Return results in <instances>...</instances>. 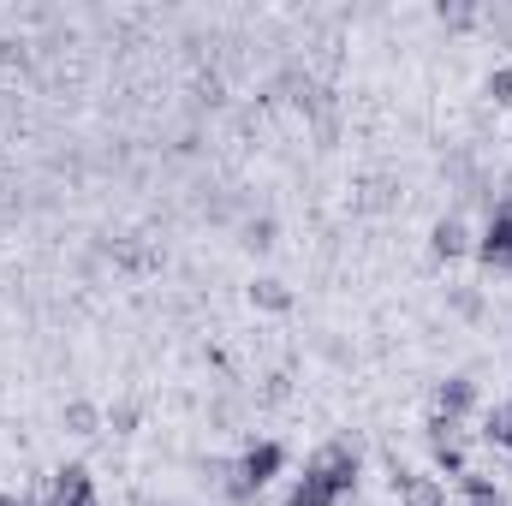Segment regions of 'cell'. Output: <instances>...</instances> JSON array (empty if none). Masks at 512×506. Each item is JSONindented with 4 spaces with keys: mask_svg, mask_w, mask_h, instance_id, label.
I'll return each mask as SVG.
<instances>
[{
    "mask_svg": "<svg viewBox=\"0 0 512 506\" xmlns=\"http://www.w3.org/2000/svg\"><path fill=\"white\" fill-rule=\"evenodd\" d=\"M423 441H429L435 471H447V477H465V471H471V465H465V423L429 411V417H423Z\"/></svg>",
    "mask_w": 512,
    "mask_h": 506,
    "instance_id": "obj_1",
    "label": "cell"
},
{
    "mask_svg": "<svg viewBox=\"0 0 512 506\" xmlns=\"http://www.w3.org/2000/svg\"><path fill=\"white\" fill-rule=\"evenodd\" d=\"M310 471H316L340 501H346V495H358V471H364V459H358V447H352V441H328V447H316Z\"/></svg>",
    "mask_w": 512,
    "mask_h": 506,
    "instance_id": "obj_2",
    "label": "cell"
},
{
    "mask_svg": "<svg viewBox=\"0 0 512 506\" xmlns=\"http://www.w3.org/2000/svg\"><path fill=\"white\" fill-rule=\"evenodd\" d=\"M471 256H477L489 274H507L512 268V209L507 203H489V221H483V233H477Z\"/></svg>",
    "mask_w": 512,
    "mask_h": 506,
    "instance_id": "obj_3",
    "label": "cell"
},
{
    "mask_svg": "<svg viewBox=\"0 0 512 506\" xmlns=\"http://www.w3.org/2000/svg\"><path fill=\"white\" fill-rule=\"evenodd\" d=\"M233 471H239V483H245V489L262 495V489L286 471V447H280V441H251V447L233 459Z\"/></svg>",
    "mask_w": 512,
    "mask_h": 506,
    "instance_id": "obj_4",
    "label": "cell"
},
{
    "mask_svg": "<svg viewBox=\"0 0 512 506\" xmlns=\"http://www.w3.org/2000/svg\"><path fill=\"white\" fill-rule=\"evenodd\" d=\"M471 245H477V233L465 227V215H441L429 227V256L435 262H459V256H471Z\"/></svg>",
    "mask_w": 512,
    "mask_h": 506,
    "instance_id": "obj_5",
    "label": "cell"
},
{
    "mask_svg": "<svg viewBox=\"0 0 512 506\" xmlns=\"http://www.w3.org/2000/svg\"><path fill=\"white\" fill-rule=\"evenodd\" d=\"M435 411H441V417H453V423H465V417L477 411V381H471V376L435 381Z\"/></svg>",
    "mask_w": 512,
    "mask_h": 506,
    "instance_id": "obj_6",
    "label": "cell"
},
{
    "mask_svg": "<svg viewBox=\"0 0 512 506\" xmlns=\"http://www.w3.org/2000/svg\"><path fill=\"white\" fill-rule=\"evenodd\" d=\"M399 506H447V483L441 477H417V471H405V483L393 489Z\"/></svg>",
    "mask_w": 512,
    "mask_h": 506,
    "instance_id": "obj_7",
    "label": "cell"
},
{
    "mask_svg": "<svg viewBox=\"0 0 512 506\" xmlns=\"http://www.w3.org/2000/svg\"><path fill=\"white\" fill-rule=\"evenodd\" d=\"M286 506H340V495L304 465V477H292V489H286Z\"/></svg>",
    "mask_w": 512,
    "mask_h": 506,
    "instance_id": "obj_8",
    "label": "cell"
},
{
    "mask_svg": "<svg viewBox=\"0 0 512 506\" xmlns=\"http://www.w3.org/2000/svg\"><path fill=\"white\" fill-rule=\"evenodd\" d=\"M459 495H465V506H507V489L495 477H483V471H465L459 477Z\"/></svg>",
    "mask_w": 512,
    "mask_h": 506,
    "instance_id": "obj_9",
    "label": "cell"
},
{
    "mask_svg": "<svg viewBox=\"0 0 512 506\" xmlns=\"http://www.w3.org/2000/svg\"><path fill=\"white\" fill-rule=\"evenodd\" d=\"M483 441L501 447V453H512V399H501V405L483 411Z\"/></svg>",
    "mask_w": 512,
    "mask_h": 506,
    "instance_id": "obj_10",
    "label": "cell"
},
{
    "mask_svg": "<svg viewBox=\"0 0 512 506\" xmlns=\"http://www.w3.org/2000/svg\"><path fill=\"white\" fill-rule=\"evenodd\" d=\"M251 304L256 310H292V292H286V280H274V274H262V280H251Z\"/></svg>",
    "mask_w": 512,
    "mask_h": 506,
    "instance_id": "obj_11",
    "label": "cell"
},
{
    "mask_svg": "<svg viewBox=\"0 0 512 506\" xmlns=\"http://www.w3.org/2000/svg\"><path fill=\"white\" fill-rule=\"evenodd\" d=\"M48 489L54 495H96V477H90V465H60Z\"/></svg>",
    "mask_w": 512,
    "mask_h": 506,
    "instance_id": "obj_12",
    "label": "cell"
},
{
    "mask_svg": "<svg viewBox=\"0 0 512 506\" xmlns=\"http://www.w3.org/2000/svg\"><path fill=\"white\" fill-rule=\"evenodd\" d=\"M66 429H72V435H102V411H96L90 399H72V405H66Z\"/></svg>",
    "mask_w": 512,
    "mask_h": 506,
    "instance_id": "obj_13",
    "label": "cell"
},
{
    "mask_svg": "<svg viewBox=\"0 0 512 506\" xmlns=\"http://www.w3.org/2000/svg\"><path fill=\"white\" fill-rule=\"evenodd\" d=\"M245 245H251V251H268V245H274V221H268V215L245 221Z\"/></svg>",
    "mask_w": 512,
    "mask_h": 506,
    "instance_id": "obj_14",
    "label": "cell"
},
{
    "mask_svg": "<svg viewBox=\"0 0 512 506\" xmlns=\"http://www.w3.org/2000/svg\"><path fill=\"white\" fill-rule=\"evenodd\" d=\"M435 18H441L447 30H471V24H477V12H471V6H435Z\"/></svg>",
    "mask_w": 512,
    "mask_h": 506,
    "instance_id": "obj_15",
    "label": "cell"
},
{
    "mask_svg": "<svg viewBox=\"0 0 512 506\" xmlns=\"http://www.w3.org/2000/svg\"><path fill=\"white\" fill-rule=\"evenodd\" d=\"M489 96H495L501 108H512V66H495V72H489Z\"/></svg>",
    "mask_w": 512,
    "mask_h": 506,
    "instance_id": "obj_16",
    "label": "cell"
},
{
    "mask_svg": "<svg viewBox=\"0 0 512 506\" xmlns=\"http://www.w3.org/2000/svg\"><path fill=\"white\" fill-rule=\"evenodd\" d=\"M453 310L477 322V316H483V292H471V286H465V292H453Z\"/></svg>",
    "mask_w": 512,
    "mask_h": 506,
    "instance_id": "obj_17",
    "label": "cell"
},
{
    "mask_svg": "<svg viewBox=\"0 0 512 506\" xmlns=\"http://www.w3.org/2000/svg\"><path fill=\"white\" fill-rule=\"evenodd\" d=\"M36 506H102V495H54L48 489V501H36Z\"/></svg>",
    "mask_w": 512,
    "mask_h": 506,
    "instance_id": "obj_18",
    "label": "cell"
},
{
    "mask_svg": "<svg viewBox=\"0 0 512 506\" xmlns=\"http://www.w3.org/2000/svg\"><path fill=\"white\" fill-rule=\"evenodd\" d=\"M108 423H114L120 435H131V429H137V405H114V417H108Z\"/></svg>",
    "mask_w": 512,
    "mask_h": 506,
    "instance_id": "obj_19",
    "label": "cell"
},
{
    "mask_svg": "<svg viewBox=\"0 0 512 506\" xmlns=\"http://www.w3.org/2000/svg\"><path fill=\"white\" fill-rule=\"evenodd\" d=\"M0 506H36V501H18V495H0Z\"/></svg>",
    "mask_w": 512,
    "mask_h": 506,
    "instance_id": "obj_20",
    "label": "cell"
}]
</instances>
